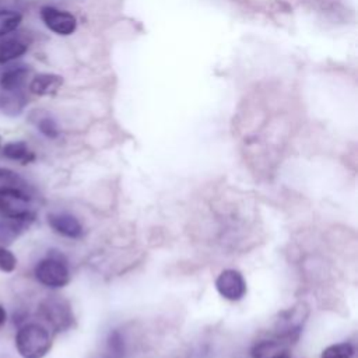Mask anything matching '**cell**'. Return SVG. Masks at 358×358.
<instances>
[{
    "instance_id": "1",
    "label": "cell",
    "mask_w": 358,
    "mask_h": 358,
    "mask_svg": "<svg viewBox=\"0 0 358 358\" xmlns=\"http://www.w3.org/2000/svg\"><path fill=\"white\" fill-rule=\"evenodd\" d=\"M15 350L22 358H43L52 348V336L41 323L29 322L15 333Z\"/></svg>"
},
{
    "instance_id": "2",
    "label": "cell",
    "mask_w": 358,
    "mask_h": 358,
    "mask_svg": "<svg viewBox=\"0 0 358 358\" xmlns=\"http://www.w3.org/2000/svg\"><path fill=\"white\" fill-rule=\"evenodd\" d=\"M34 275L39 284L52 289L63 288L70 282L67 260L59 250H50L46 257L41 259L34 268Z\"/></svg>"
},
{
    "instance_id": "3",
    "label": "cell",
    "mask_w": 358,
    "mask_h": 358,
    "mask_svg": "<svg viewBox=\"0 0 358 358\" xmlns=\"http://www.w3.org/2000/svg\"><path fill=\"white\" fill-rule=\"evenodd\" d=\"M39 316L55 333L69 330L74 324V313L70 302L59 295H49L39 303Z\"/></svg>"
},
{
    "instance_id": "4",
    "label": "cell",
    "mask_w": 358,
    "mask_h": 358,
    "mask_svg": "<svg viewBox=\"0 0 358 358\" xmlns=\"http://www.w3.org/2000/svg\"><path fill=\"white\" fill-rule=\"evenodd\" d=\"M306 317L308 308L305 303H298L287 310H282L275 322L277 338L285 344L298 340Z\"/></svg>"
},
{
    "instance_id": "5",
    "label": "cell",
    "mask_w": 358,
    "mask_h": 358,
    "mask_svg": "<svg viewBox=\"0 0 358 358\" xmlns=\"http://www.w3.org/2000/svg\"><path fill=\"white\" fill-rule=\"evenodd\" d=\"M34 196L18 193H0V218H11L32 224L35 213L32 208Z\"/></svg>"
},
{
    "instance_id": "6",
    "label": "cell",
    "mask_w": 358,
    "mask_h": 358,
    "mask_svg": "<svg viewBox=\"0 0 358 358\" xmlns=\"http://www.w3.org/2000/svg\"><path fill=\"white\" fill-rule=\"evenodd\" d=\"M217 292L227 301L238 302L245 298L248 292V285L243 274L235 268L222 270L215 278Z\"/></svg>"
},
{
    "instance_id": "7",
    "label": "cell",
    "mask_w": 358,
    "mask_h": 358,
    "mask_svg": "<svg viewBox=\"0 0 358 358\" xmlns=\"http://www.w3.org/2000/svg\"><path fill=\"white\" fill-rule=\"evenodd\" d=\"M41 20L48 29L62 36L71 35L77 28V20L73 14L52 6H43L41 8Z\"/></svg>"
},
{
    "instance_id": "8",
    "label": "cell",
    "mask_w": 358,
    "mask_h": 358,
    "mask_svg": "<svg viewBox=\"0 0 358 358\" xmlns=\"http://www.w3.org/2000/svg\"><path fill=\"white\" fill-rule=\"evenodd\" d=\"M48 225L50 229L60 236L69 238V239H80L84 235V227L81 221L66 211H53L46 215Z\"/></svg>"
},
{
    "instance_id": "9",
    "label": "cell",
    "mask_w": 358,
    "mask_h": 358,
    "mask_svg": "<svg viewBox=\"0 0 358 358\" xmlns=\"http://www.w3.org/2000/svg\"><path fill=\"white\" fill-rule=\"evenodd\" d=\"M252 358H291V351L281 340H259L250 348Z\"/></svg>"
},
{
    "instance_id": "10",
    "label": "cell",
    "mask_w": 358,
    "mask_h": 358,
    "mask_svg": "<svg viewBox=\"0 0 358 358\" xmlns=\"http://www.w3.org/2000/svg\"><path fill=\"white\" fill-rule=\"evenodd\" d=\"M29 76V69L24 64L7 66L0 73V88L1 91H18L22 90L27 78Z\"/></svg>"
},
{
    "instance_id": "11",
    "label": "cell",
    "mask_w": 358,
    "mask_h": 358,
    "mask_svg": "<svg viewBox=\"0 0 358 358\" xmlns=\"http://www.w3.org/2000/svg\"><path fill=\"white\" fill-rule=\"evenodd\" d=\"M0 193H18L34 196L29 183L17 172L7 168H0Z\"/></svg>"
},
{
    "instance_id": "12",
    "label": "cell",
    "mask_w": 358,
    "mask_h": 358,
    "mask_svg": "<svg viewBox=\"0 0 358 358\" xmlns=\"http://www.w3.org/2000/svg\"><path fill=\"white\" fill-rule=\"evenodd\" d=\"M63 84V78L57 74L52 73H41L36 74L29 83V91L39 96L53 95L59 91Z\"/></svg>"
},
{
    "instance_id": "13",
    "label": "cell",
    "mask_w": 358,
    "mask_h": 358,
    "mask_svg": "<svg viewBox=\"0 0 358 358\" xmlns=\"http://www.w3.org/2000/svg\"><path fill=\"white\" fill-rule=\"evenodd\" d=\"M28 50V45L15 36H7L0 41V64H8L21 56H24Z\"/></svg>"
},
{
    "instance_id": "14",
    "label": "cell",
    "mask_w": 358,
    "mask_h": 358,
    "mask_svg": "<svg viewBox=\"0 0 358 358\" xmlns=\"http://www.w3.org/2000/svg\"><path fill=\"white\" fill-rule=\"evenodd\" d=\"M27 96L22 90L18 91H1L0 94V110L7 116L20 115L27 106Z\"/></svg>"
},
{
    "instance_id": "15",
    "label": "cell",
    "mask_w": 358,
    "mask_h": 358,
    "mask_svg": "<svg viewBox=\"0 0 358 358\" xmlns=\"http://www.w3.org/2000/svg\"><path fill=\"white\" fill-rule=\"evenodd\" d=\"M3 157L15 161L21 165L31 164L35 159L34 151L25 141H10L3 147Z\"/></svg>"
},
{
    "instance_id": "16",
    "label": "cell",
    "mask_w": 358,
    "mask_h": 358,
    "mask_svg": "<svg viewBox=\"0 0 358 358\" xmlns=\"http://www.w3.org/2000/svg\"><path fill=\"white\" fill-rule=\"evenodd\" d=\"M31 224L25 221L0 218V246H7L13 243Z\"/></svg>"
},
{
    "instance_id": "17",
    "label": "cell",
    "mask_w": 358,
    "mask_h": 358,
    "mask_svg": "<svg viewBox=\"0 0 358 358\" xmlns=\"http://www.w3.org/2000/svg\"><path fill=\"white\" fill-rule=\"evenodd\" d=\"M22 21V15L15 10H0V38L15 31Z\"/></svg>"
},
{
    "instance_id": "18",
    "label": "cell",
    "mask_w": 358,
    "mask_h": 358,
    "mask_svg": "<svg viewBox=\"0 0 358 358\" xmlns=\"http://www.w3.org/2000/svg\"><path fill=\"white\" fill-rule=\"evenodd\" d=\"M355 355V347L350 341H341L331 345H327L322 354L320 358H354Z\"/></svg>"
},
{
    "instance_id": "19",
    "label": "cell",
    "mask_w": 358,
    "mask_h": 358,
    "mask_svg": "<svg viewBox=\"0 0 358 358\" xmlns=\"http://www.w3.org/2000/svg\"><path fill=\"white\" fill-rule=\"evenodd\" d=\"M106 347L110 358H123L126 354V344L122 333L116 329L110 330L108 340H106Z\"/></svg>"
},
{
    "instance_id": "20",
    "label": "cell",
    "mask_w": 358,
    "mask_h": 358,
    "mask_svg": "<svg viewBox=\"0 0 358 358\" xmlns=\"http://www.w3.org/2000/svg\"><path fill=\"white\" fill-rule=\"evenodd\" d=\"M35 124H36L38 130L48 138H56L60 134V129L57 126V122L49 115H43V116L38 117L35 120Z\"/></svg>"
},
{
    "instance_id": "21",
    "label": "cell",
    "mask_w": 358,
    "mask_h": 358,
    "mask_svg": "<svg viewBox=\"0 0 358 358\" xmlns=\"http://www.w3.org/2000/svg\"><path fill=\"white\" fill-rule=\"evenodd\" d=\"M17 267V257L6 246H0V271L13 273Z\"/></svg>"
},
{
    "instance_id": "22",
    "label": "cell",
    "mask_w": 358,
    "mask_h": 358,
    "mask_svg": "<svg viewBox=\"0 0 358 358\" xmlns=\"http://www.w3.org/2000/svg\"><path fill=\"white\" fill-rule=\"evenodd\" d=\"M6 319H7V312H6V309L0 305V327L6 323Z\"/></svg>"
},
{
    "instance_id": "23",
    "label": "cell",
    "mask_w": 358,
    "mask_h": 358,
    "mask_svg": "<svg viewBox=\"0 0 358 358\" xmlns=\"http://www.w3.org/2000/svg\"><path fill=\"white\" fill-rule=\"evenodd\" d=\"M0 145H1V136H0Z\"/></svg>"
}]
</instances>
